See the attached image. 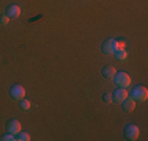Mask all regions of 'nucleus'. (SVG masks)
<instances>
[{"label": "nucleus", "instance_id": "obj_9", "mask_svg": "<svg viewBox=\"0 0 148 141\" xmlns=\"http://www.w3.org/2000/svg\"><path fill=\"white\" fill-rule=\"evenodd\" d=\"M120 104H121V107H123V110H125V111H132L134 108H136V100H132L129 96L126 97L125 100H121Z\"/></svg>", "mask_w": 148, "mask_h": 141}, {"label": "nucleus", "instance_id": "obj_12", "mask_svg": "<svg viewBox=\"0 0 148 141\" xmlns=\"http://www.w3.org/2000/svg\"><path fill=\"white\" fill-rule=\"evenodd\" d=\"M16 140H19V141H29L30 140V135L27 132H19V133H17V138Z\"/></svg>", "mask_w": 148, "mask_h": 141}, {"label": "nucleus", "instance_id": "obj_8", "mask_svg": "<svg viewBox=\"0 0 148 141\" xmlns=\"http://www.w3.org/2000/svg\"><path fill=\"white\" fill-rule=\"evenodd\" d=\"M6 16L10 19H17L21 16V8L17 5H8L6 6Z\"/></svg>", "mask_w": 148, "mask_h": 141}, {"label": "nucleus", "instance_id": "obj_6", "mask_svg": "<svg viewBox=\"0 0 148 141\" xmlns=\"http://www.w3.org/2000/svg\"><path fill=\"white\" fill-rule=\"evenodd\" d=\"M128 97V91H126V88H118V89L114 91V94H112V102H121L125 100V99Z\"/></svg>", "mask_w": 148, "mask_h": 141}, {"label": "nucleus", "instance_id": "obj_15", "mask_svg": "<svg viewBox=\"0 0 148 141\" xmlns=\"http://www.w3.org/2000/svg\"><path fill=\"white\" fill-rule=\"evenodd\" d=\"M8 22H10V17L6 16V14H2V16H0V24H2V25H8Z\"/></svg>", "mask_w": 148, "mask_h": 141}, {"label": "nucleus", "instance_id": "obj_13", "mask_svg": "<svg viewBox=\"0 0 148 141\" xmlns=\"http://www.w3.org/2000/svg\"><path fill=\"white\" fill-rule=\"evenodd\" d=\"M0 140H2V141H14V140H16V135H14V133H10V132H8L6 135H3Z\"/></svg>", "mask_w": 148, "mask_h": 141}, {"label": "nucleus", "instance_id": "obj_5", "mask_svg": "<svg viewBox=\"0 0 148 141\" xmlns=\"http://www.w3.org/2000/svg\"><path fill=\"white\" fill-rule=\"evenodd\" d=\"M139 135H140V130H139V127L137 125H134V124H129V125H126V129H125V136L128 140H137L139 138Z\"/></svg>", "mask_w": 148, "mask_h": 141}, {"label": "nucleus", "instance_id": "obj_2", "mask_svg": "<svg viewBox=\"0 0 148 141\" xmlns=\"http://www.w3.org/2000/svg\"><path fill=\"white\" fill-rule=\"evenodd\" d=\"M132 100H139V102H145L148 99V91L145 86H136L131 91V94H128Z\"/></svg>", "mask_w": 148, "mask_h": 141}, {"label": "nucleus", "instance_id": "obj_3", "mask_svg": "<svg viewBox=\"0 0 148 141\" xmlns=\"http://www.w3.org/2000/svg\"><path fill=\"white\" fill-rule=\"evenodd\" d=\"M114 80L120 88H128L129 85H131V77H129L126 72H115Z\"/></svg>", "mask_w": 148, "mask_h": 141}, {"label": "nucleus", "instance_id": "obj_10", "mask_svg": "<svg viewBox=\"0 0 148 141\" xmlns=\"http://www.w3.org/2000/svg\"><path fill=\"white\" fill-rule=\"evenodd\" d=\"M115 68L114 66H106V68L103 69V75L106 77V79H114V75H115Z\"/></svg>", "mask_w": 148, "mask_h": 141}, {"label": "nucleus", "instance_id": "obj_4", "mask_svg": "<svg viewBox=\"0 0 148 141\" xmlns=\"http://www.w3.org/2000/svg\"><path fill=\"white\" fill-rule=\"evenodd\" d=\"M10 96L13 99H16V100H21V99L25 97V88L22 85H13L10 88Z\"/></svg>", "mask_w": 148, "mask_h": 141}, {"label": "nucleus", "instance_id": "obj_16", "mask_svg": "<svg viewBox=\"0 0 148 141\" xmlns=\"http://www.w3.org/2000/svg\"><path fill=\"white\" fill-rule=\"evenodd\" d=\"M104 102H106V104H110V102H112V94L110 93H106L104 94Z\"/></svg>", "mask_w": 148, "mask_h": 141}, {"label": "nucleus", "instance_id": "obj_11", "mask_svg": "<svg viewBox=\"0 0 148 141\" xmlns=\"http://www.w3.org/2000/svg\"><path fill=\"white\" fill-rule=\"evenodd\" d=\"M114 55H115V58H117V60H120V61L128 58V52H126L125 49H118V50H115Z\"/></svg>", "mask_w": 148, "mask_h": 141}, {"label": "nucleus", "instance_id": "obj_14", "mask_svg": "<svg viewBox=\"0 0 148 141\" xmlns=\"http://www.w3.org/2000/svg\"><path fill=\"white\" fill-rule=\"evenodd\" d=\"M19 107L22 108V110H29L30 108V100H24V99H21V104H19Z\"/></svg>", "mask_w": 148, "mask_h": 141}, {"label": "nucleus", "instance_id": "obj_7", "mask_svg": "<svg viewBox=\"0 0 148 141\" xmlns=\"http://www.w3.org/2000/svg\"><path fill=\"white\" fill-rule=\"evenodd\" d=\"M6 132L17 135V133L21 132V122L17 121V119H10V121L6 122Z\"/></svg>", "mask_w": 148, "mask_h": 141}, {"label": "nucleus", "instance_id": "obj_1", "mask_svg": "<svg viewBox=\"0 0 148 141\" xmlns=\"http://www.w3.org/2000/svg\"><path fill=\"white\" fill-rule=\"evenodd\" d=\"M126 44L123 41H115V39H107L104 41L103 44V52L106 55H114L115 50H118V49H125Z\"/></svg>", "mask_w": 148, "mask_h": 141}]
</instances>
